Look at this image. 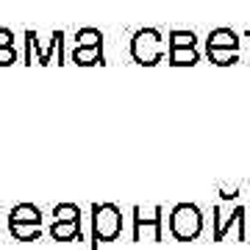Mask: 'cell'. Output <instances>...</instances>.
Masks as SVG:
<instances>
[{
    "label": "cell",
    "mask_w": 250,
    "mask_h": 250,
    "mask_svg": "<svg viewBox=\"0 0 250 250\" xmlns=\"http://www.w3.org/2000/svg\"><path fill=\"white\" fill-rule=\"evenodd\" d=\"M92 233H95V250L100 242H114L123 233V214L114 203L92 206Z\"/></svg>",
    "instance_id": "cell-1"
},
{
    "label": "cell",
    "mask_w": 250,
    "mask_h": 250,
    "mask_svg": "<svg viewBox=\"0 0 250 250\" xmlns=\"http://www.w3.org/2000/svg\"><path fill=\"white\" fill-rule=\"evenodd\" d=\"M131 56H134L136 64H145V67L159 64L161 56H164V39H161V34L156 28L136 31L134 39H131Z\"/></svg>",
    "instance_id": "cell-2"
},
{
    "label": "cell",
    "mask_w": 250,
    "mask_h": 250,
    "mask_svg": "<svg viewBox=\"0 0 250 250\" xmlns=\"http://www.w3.org/2000/svg\"><path fill=\"white\" fill-rule=\"evenodd\" d=\"M203 228V220H200V211L195 206L189 203H181L172 208L170 214V231L175 239H195L197 233Z\"/></svg>",
    "instance_id": "cell-3"
},
{
    "label": "cell",
    "mask_w": 250,
    "mask_h": 250,
    "mask_svg": "<svg viewBox=\"0 0 250 250\" xmlns=\"http://www.w3.org/2000/svg\"><path fill=\"white\" fill-rule=\"evenodd\" d=\"M50 233H53V239H59V242H70V239H75V236H81V220H56Z\"/></svg>",
    "instance_id": "cell-4"
},
{
    "label": "cell",
    "mask_w": 250,
    "mask_h": 250,
    "mask_svg": "<svg viewBox=\"0 0 250 250\" xmlns=\"http://www.w3.org/2000/svg\"><path fill=\"white\" fill-rule=\"evenodd\" d=\"M208 47H239V36L233 34L231 28H217L214 34L208 36Z\"/></svg>",
    "instance_id": "cell-5"
},
{
    "label": "cell",
    "mask_w": 250,
    "mask_h": 250,
    "mask_svg": "<svg viewBox=\"0 0 250 250\" xmlns=\"http://www.w3.org/2000/svg\"><path fill=\"white\" fill-rule=\"evenodd\" d=\"M75 64H98L103 62V45H92V47H75L72 53Z\"/></svg>",
    "instance_id": "cell-6"
},
{
    "label": "cell",
    "mask_w": 250,
    "mask_h": 250,
    "mask_svg": "<svg viewBox=\"0 0 250 250\" xmlns=\"http://www.w3.org/2000/svg\"><path fill=\"white\" fill-rule=\"evenodd\" d=\"M11 223H34L39 225L42 223V214H39V208L36 206H17L14 211H11Z\"/></svg>",
    "instance_id": "cell-7"
},
{
    "label": "cell",
    "mask_w": 250,
    "mask_h": 250,
    "mask_svg": "<svg viewBox=\"0 0 250 250\" xmlns=\"http://www.w3.org/2000/svg\"><path fill=\"white\" fill-rule=\"evenodd\" d=\"M170 64H175V67H192V64H197V53L195 47H170Z\"/></svg>",
    "instance_id": "cell-8"
},
{
    "label": "cell",
    "mask_w": 250,
    "mask_h": 250,
    "mask_svg": "<svg viewBox=\"0 0 250 250\" xmlns=\"http://www.w3.org/2000/svg\"><path fill=\"white\" fill-rule=\"evenodd\" d=\"M208 56H211V62L217 64H233L236 59H239V53H236V47H208Z\"/></svg>",
    "instance_id": "cell-9"
},
{
    "label": "cell",
    "mask_w": 250,
    "mask_h": 250,
    "mask_svg": "<svg viewBox=\"0 0 250 250\" xmlns=\"http://www.w3.org/2000/svg\"><path fill=\"white\" fill-rule=\"evenodd\" d=\"M11 233L17 236V239H39V225L34 223H11Z\"/></svg>",
    "instance_id": "cell-10"
},
{
    "label": "cell",
    "mask_w": 250,
    "mask_h": 250,
    "mask_svg": "<svg viewBox=\"0 0 250 250\" xmlns=\"http://www.w3.org/2000/svg\"><path fill=\"white\" fill-rule=\"evenodd\" d=\"M92 45H103V34H100L98 28L78 31V47H92Z\"/></svg>",
    "instance_id": "cell-11"
},
{
    "label": "cell",
    "mask_w": 250,
    "mask_h": 250,
    "mask_svg": "<svg viewBox=\"0 0 250 250\" xmlns=\"http://www.w3.org/2000/svg\"><path fill=\"white\" fill-rule=\"evenodd\" d=\"M167 45L170 47H195V34L192 31H172Z\"/></svg>",
    "instance_id": "cell-12"
},
{
    "label": "cell",
    "mask_w": 250,
    "mask_h": 250,
    "mask_svg": "<svg viewBox=\"0 0 250 250\" xmlns=\"http://www.w3.org/2000/svg\"><path fill=\"white\" fill-rule=\"evenodd\" d=\"M56 220H81V208L72 206V203L56 206Z\"/></svg>",
    "instance_id": "cell-13"
},
{
    "label": "cell",
    "mask_w": 250,
    "mask_h": 250,
    "mask_svg": "<svg viewBox=\"0 0 250 250\" xmlns=\"http://www.w3.org/2000/svg\"><path fill=\"white\" fill-rule=\"evenodd\" d=\"M17 59V53H14V47H0V67H6V64H11Z\"/></svg>",
    "instance_id": "cell-14"
},
{
    "label": "cell",
    "mask_w": 250,
    "mask_h": 250,
    "mask_svg": "<svg viewBox=\"0 0 250 250\" xmlns=\"http://www.w3.org/2000/svg\"><path fill=\"white\" fill-rule=\"evenodd\" d=\"M11 42H14L11 31L9 28H0V47H11Z\"/></svg>",
    "instance_id": "cell-15"
}]
</instances>
